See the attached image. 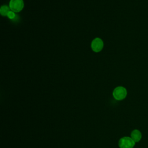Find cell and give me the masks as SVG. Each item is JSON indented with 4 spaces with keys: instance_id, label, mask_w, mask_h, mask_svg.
<instances>
[{
    "instance_id": "cell-1",
    "label": "cell",
    "mask_w": 148,
    "mask_h": 148,
    "mask_svg": "<svg viewBox=\"0 0 148 148\" xmlns=\"http://www.w3.org/2000/svg\"><path fill=\"white\" fill-rule=\"evenodd\" d=\"M127 95L126 88L123 86H118L116 87L113 91V96L114 98L117 101L124 99Z\"/></svg>"
},
{
    "instance_id": "cell-2",
    "label": "cell",
    "mask_w": 148,
    "mask_h": 148,
    "mask_svg": "<svg viewBox=\"0 0 148 148\" xmlns=\"http://www.w3.org/2000/svg\"><path fill=\"white\" fill-rule=\"evenodd\" d=\"M135 142L131 137L124 136L120 139L119 141V146L120 148H133Z\"/></svg>"
},
{
    "instance_id": "cell-3",
    "label": "cell",
    "mask_w": 148,
    "mask_h": 148,
    "mask_svg": "<svg viewBox=\"0 0 148 148\" xmlns=\"http://www.w3.org/2000/svg\"><path fill=\"white\" fill-rule=\"evenodd\" d=\"M9 8L14 12H19L24 8L23 0H10Z\"/></svg>"
},
{
    "instance_id": "cell-4",
    "label": "cell",
    "mask_w": 148,
    "mask_h": 148,
    "mask_svg": "<svg viewBox=\"0 0 148 148\" xmlns=\"http://www.w3.org/2000/svg\"><path fill=\"white\" fill-rule=\"evenodd\" d=\"M91 47L94 51L99 52L103 49V42L101 39L99 38H96L92 41Z\"/></svg>"
},
{
    "instance_id": "cell-5",
    "label": "cell",
    "mask_w": 148,
    "mask_h": 148,
    "mask_svg": "<svg viewBox=\"0 0 148 148\" xmlns=\"http://www.w3.org/2000/svg\"><path fill=\"white\" fill-rule=\"evenodd\" d=\"M142 137V133L139 130H134L131 133V138L135 142H139L141 140Z\"/></svg>"
},
{
    "instance_id": "cell-6",
    "label": "cell",
    "mask_w": 148,
    "mask_h": 148,
    "mask_svg": "<svg viewBox=\"0 0 148 148\" xmlns=\"http://www.w3.org/2000/svg\"><path fill=\"white\" fill-rule=\"evenodd\" d=\"M9 9H10V8L9 6H8L6 5H2L1 7V9H0L1 14L3 16H7L8 13L9 12V11H10L9 10Z\"/></svg>"
},
{
    "instance_id": "cell-7",
    "label": "cell",
    "mask_w": 148,
    "mask_h": 148,
    "mask_svg": "<svg viewBox=\"0 0 148 148\" xmlns=\"http://www.w3.org/2000/svg\"><path fill=\"white\" fill-rule=\"evenodd\" d=\"M15 14H14V12H13V11H9V12L8 13V15H7V16H8V18H9L10 19H13V18H14V17H15Z\"/></svg>"
}]
</instances>
